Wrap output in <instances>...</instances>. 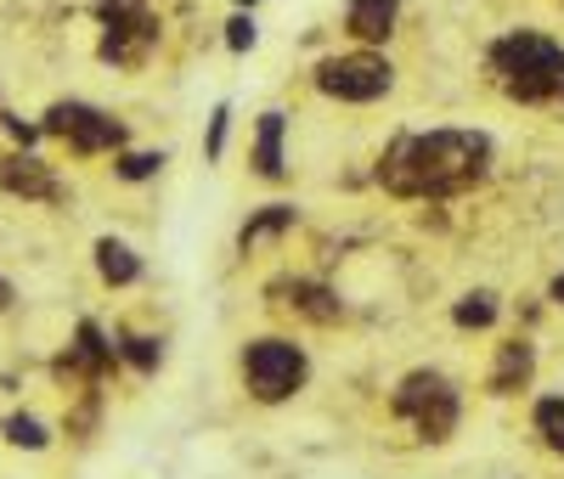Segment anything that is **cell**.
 Wrapping results in <instances>:
<instances>
[{
  "mask_svg": "<svg viewBox=\"0 0 564 479\" xmlns=\"http://www.w3.org/2000/svg\"><path fill=\"white\" fill-rule=\"evenodd\" d=\"M164 170V153H124L119 159V175L124 181H148V175H159Z\"/></svg>",
  "mask_w": 564,
  "mask_h": 479,
  "instance_id": "obj_20",
  "label": "cell"
},
{
  "mask_svg": "<svg viewBox=\"0 0 564 479\" xmlns=\"http://www.w3.org/2000/svg\"><path fill=\"white\" fill-rule=\"evenodd\" d=\"M12 300H18V294H12V282H7V276H0V311H7Z\"/></svg>",
  "mask_w": 564,
  "mask_h": 479,
  "instance_id": "obj_25",
  "label": "cell"
},
{
  "mask_svg": "<svg viewBox=\"0 0 564 479\" xmlns=\"http://www.w3.org/2000/svg\"><path fill=\"white\" fill-rule=\"evenodd\" d=\"M108 367H113V345L102 339V327L97 322H79L74 350L57 361V372H68V378H102Z\"/></svg>",
  "mask_w": 564,
  "mask_h": 479,
  "instance_id": "obj_9",
  "label": "cell"
},
{
  "mask_svg": "<svg viewBox=\"0 0 564 479\" xmlns=\"http://www.w3.org/2000/svg\"><path fill=\"white\" fill-rule=\"evenodd\" d=\"M141 12H148V0H102V29L130 23V18H141Z\"/></svg>",
  "mask_w": 564,
  "mask_h": 479,
  "instance_id": "obj_21",
  "label": "cell"
},
{
  "mask_svg": "<svg viewBox=\"0 0 564 479\" xmlns=\"http://www.w3.org/2000/svg\"><path fill=\"white\" fill-rule=\"evenodd\" d=\"M553 300H558V305H564V271H558V276H553Z\"/></svg>",
  "mask_w": 564,
  "mask_h": 479,
  "instance_id": "obj_26",
  "label": "cell"
},
{
  "mask_svg": "<svg viewBox=\"0 0 564 479\" xmlns=\"http://www.w3.org/2000/svg\"><path fill=\"white\" fill-rule=\"evenodd\" d=\"M531 345L525 339H513V345H502L497 350V372H491V395H513V390H525L531 383Z\"/></svg>",
  "mask_w": 564,
  "mask_h": 479,
  "instance_id": "obj_12",
  "label": "cell"
},
{
  "mask_svg": "<svg viewBox=\"0 0 564 479\" xmlns=\"http://www.w3.org/2000/svg\"><path fill=\"white\" fill-rule=\"evenodd\" d=\"M536 435L547 440V451H558V457H564V395L536 401Z\"/></svg>",
  "mask_w": 564,
  "mask_h": 479,
  "instance_id": "obj_17",
  "label": "cell"
},
{
  "mask_svg": "<svg viewBox=\"0 0 564 479\" xmlns=\"http://www.w3.org/2000/svg\"><path fill=\"white\" fill-rule=\"evenodd\" d=\"M395 412L417 428L423 440H452V428H457V390L441 372H412V378H401V390H395Z\"/></svg>",
  "mask_w": 564,
  "mask_h": 479,
  "instance_id": "obj_4",
  "label": "cell"
},
{
  "mask_svg": "<svg viewBox=\"0 0 564 479\" xmlns=\"http://www.w3.org/2000/svg\"><path fill=\"white\" fill-rule=\"evenodd\" d=\"M271 294H289V305L300 316H311V322H339L345 316V305L327 294V287H316V282H276Z\"/></svg>",
  "mask_w": 564,
  "mask_h": 479,
  "instance_id": "obj_11",
  "label": "cell"
},
{
  "mask_svg": "<svg viewBox=\"0 0 564 479\" xmlns=\"http://www.w3.org/2000/svg\"><path fill=\"white\" fill-rule=\"evenodd\" d=\"M45 130L63 135L74 153H113V148H124V124L97 113V108H85V102H57L52 113H45Z\"/></svg>",
  "mask_w": 564,
  "mask_h": 479,
  "instance_id": "obj_6",
  "label": "cell"
},
{
  "mask_svg": "<svg viewBox=\"0 0 564 479\" xmlns=\"http://www.w3.org/2000/svg\"><path fill=\"white\" fill-rule=\"evenodd\" d=\"M159 40V23L141 12V18H130V23H113L108 34H102V63H119V68H135L141 57H148V45Z\"/></svg>",
  "mask_w": 564,
  "mask_h": 479,
  "instance_id": "obj_8",
  "label": "cell"
},
{
  "mask_svg": "<svg viewBox=\"0 0 564 479\" xmlns=\"http://www.w3.org/2000/svg\"><path fill=\"white\" fill-rule=\"evenodd\" d=\"M395 12H401V0H350V7H345V29L361 45H379V40H390Z\"/></svg>",
  "mask_w": 564,
  "mask_h": 479,
  "instance_id": "obj_10",
  "label": "cell"
},
{
  "mask_svg": "<svg viewBox=\"0 0 564 479\" xmlns=\"http://www.w3.org/2000/svg\"><path fill=\"white\" fill-rule=\"evenodd\" d=\"M282 130H289V119L282 113H260V135H254V170L265 175V181H282Z\"/></svg>",
  "mask_w": 564,
  "mask_h": 479,
  "instance_id": "obj_13",
  "label": "cell"
},
{
  "mask_svg": "<svg viewBox=\"0 0 564 479\" xmlns=\"http://www.w3.org/2000/svg\"><path fill=\"white\" fill-rule=\"evenodd\" d=\"M289 226H294V204H265V209L238 231V249H243V254H254L260 243H276V237L289 231Z\"/></svg>",
  "mask_w": 564,
  "mask_h": 479,
  "instance_id": "obj_14",
  "label": "cell"
},
{
  "mask_svg": "<svg viewBox=\"0 0 564 479\" xmlns=\"http://www.w3.org/2000/svg\"><path fill=\"white\" fill-rule=\"evenodd\" d=\"M491 164V141L480 130H430V135H401L379 159V181L395 198H452L475 186Z\"/></svg>",
  "mask_w": 564,
  "mask_h": 479,
  "instance_id": "obj_1",
  "label": "cell"
},
{
  "mask_svg": "<svg viewBox=\"0 0 564 479\" xmlns=\"http://www.w3.org/2000/svg\"><path fill=\"white\" fill-rule=\"evenodd\" d=\"M7 440L12 446H29V451H45V428H40V417H29V412H18V417H7Z\"/></svg>",
  "mask_w": 564,
  "mask_h": 479,
  "instance_id": "obj_19",
  "label": "cell"
},
{
  "mask_svg": "<svg viewBox=\"0 0 564 479\" xmlns=\"http://www.w3.org/2000/svg\"><path fill=\"white\" fill-rule=\"evenodd\" d=\"M7 130H12V135H18V141H23V148H29V141H34V135H40V130H29V124H23V119H7Z\"/></svg>",
  "mask_w": 564,
  "mask_h": 479,
  "instance_id": "obj_24",
  "label": "cell"
},
{
  "mask_svg": "<svg viewBox=\"0 0 564 479\" xmlns=\"http://www.w3.org/2000/svg\"><path fill=\"white\" fill-rule=\"evenodd\" d=\"M238 7H254V0H238Z\"/></svg>",
  "mask_w": 564,
  "mask_h": 479,
  "instance_id": "obj_27",
  "label": "cell"
},
{
  "mask_svg": "<svg viewBox=\"0 0 564 479\" xmlns=\"http://www.w3.org/2000/svg\"><path fill=\"white\" fill-rule=\"evenodd\" d=\"M226 119H231V108H215V119H209V159H220V148H226Z\"/></svg>",
  "mask_w": 564,
  "mask_h": 479,
  "instance_id": "obj_23",
  "label": "cell"
},
{
  "mask_svg": "<svg viewBox=\"0 0 564 479\" xmlns=\"http://www.w3.org/2000/svg\"><path fill=\"white\" fill-rule=\"evenodd\" d=\"M0 192H18V198L57 204V198H63V181L45 170L34 153H12V159H0Z\"/></svg>",
  "mask_w": 564,
  "mask_h": 479,
  "instance_id": "obj_7",
  "label": "cell"
},
{
  "mask_svg": "<svg viewBox=\"0 0 564 479\" xmlns=\"http://www.w3.org/2000/svg\"><path fill=\"white\" fill-rule=\"evenodd\" d=\"M119 356H124L135 372H153V367L164 361V345L148 339V333H119Z\"/></svg>",
  "mask_w": 564,
  "mask_h": 479,
  "instance_id": "obj_16",
  "label": "cell"
},
{
  "mask_svg": "<svg viewBox=\"0 0 564 479\" xmlns=\"http://www.w3.org/2000/svg\"><path fill=\"white\" fill-rule=\"evenodd\" d=\"M491 74L513 102H547L564 96V45L536 29H513L491 45Z\"/></svg>",
  "mask_w": 564,
  "mask_h": 479,
  "instance_id": "obj_2",
  "label": "cell"
},
{
  "mask_svg": "<svg viewBox=\"0 0 564 479\" xmlns=\"http://www.w3.org/2000/svg\"><path fill=\"white\" fill-rule=\"evenodd\" d=\"M97 271H102V282H113V287H124V282H135L141 276V260L124 249V243H113V237H102L97 243Z\"/></svg>",
  "mask_w": 564,
  "mask_h": 479,
  "instance_id": "obj_15",
  "label": "cell"
},
{
  "mask_svg": "<svg viewBox=\"0 0 564 479\" xmlns=\"http://www.w3.org/2000/svg\"><path fill=\"white\" fill-rule=\"evenodd\" d=\"M395 85V68L379 52H350V57H327L316 68V90L334 96V102H379Z\"/></svg>",
  "mask_w": 564,
  "mask_h": 479,
  "instance_id": "obj_5",
  "label": "cell"
},
{
  "mask_svg": "<svg viewBox=\"0 0 564 479\" xmlns=\"http://www.w3.org/2000/svg\"><path fill=\"white\" fill-rule=\"evenodd\" d=\"M452 322H457V327H491V322H497V300H491V294H468V300H457Z\"/></svg>",
  "mask_w": 564,
  "mask_h": 479,
  "instance_id": "obj_18",
  "label": "cell"
},
{
  "mask_svg": "<svg viewBox=\"0 0 564 479\" xmlns=\"http://www.w3.org/2000/svg\"><path fill=\"white\" fill-rule=\"evenodd\" d=\"M226 45H231V52H249V45H254V18H243V12L231 18L226 23Z\"/></svg>",
  "mask_w": 564,
  "mask_h": 479,
  "instance_id": "obj_22",
  "label": "cell"
},
{
  "mask_svg": "<svg viewBox=\"0 0 564 479\" xmlns=\"http://www.w3.org/2000/svg\"><path fill=\"white\" fill-rule=\"evenodd\" d=\"M305 350L289 345V339H254L243 350V383H249V395L254 401H289L300 383H305Z\"/></svg>",
  "mask_w": 564,
  "mask_h": 479,
  "instance_id": "obj_3",
  "label": "cell"
}]
</instances>
